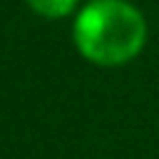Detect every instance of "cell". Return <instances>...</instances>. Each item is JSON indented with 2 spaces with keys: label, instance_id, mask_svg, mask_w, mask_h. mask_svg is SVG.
Segmentation results:
<instances>
[{
  "label": "cell",
  "instance_id": "1",
  "mask_svg": "<svg viewBox=\"0 0 159 159\" xmlns=\"http://www.w3.org/2000/svg\"><path fill=\"white\" fill-rule=\"evenodd\" d=\"M149 27L142 10L127 0H92L72 25V40L80 55L99 67L132 62L147 45Z\"/></svg>",
  "mask_w": 159,
  "mask_h": 159
},
{
  "label": "cell",
  "instance_id": "2",
  "mask_svg": "<svg viewBox=\"0 0 159 159\" xmlns=\"http://www.w3.org/2000/svg\"><path fill=\"white\" fill-rule=\"evenodd\" d=\"M30 7L42 15V17H50V20H57V17H67L75 7H77V0H27Z\"/></svg>",
  "mask_w": 159,
  "mask_h": 159
}]
</instances>
